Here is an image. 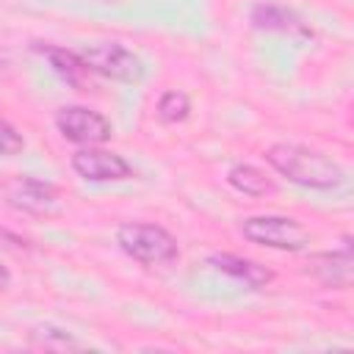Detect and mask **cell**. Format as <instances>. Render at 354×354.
Here are the masks:
<instances>
[{"label":"cell","instance_id":"cell-1","mask_svg":"<svg viewBox=\"0 0 354 354\" xmlns=\"http://www.w3.org/2000/svg\"><path fill=\"white\" fill-rule=\"evenodd\" d=\"M266 160L290 183L313 191H332L346 180V171L332 158L301 144H288V141L271 144L266 149Z\"/></svg>","mask_w":354,"mask_h":354},{"label":"cell","instance_id":"cell-4","mask_svg":"<svg viewBox=\"0 0 354 354\" xmlns=\"http://www.w3.org/2000/svg\"><path fill=\"white\" fill-rule=\"evenodd\" d=\"M80 55H83L86 66L91 69V75H100V77H108L116 83H127V86L141 83L147 77L144 61L119 41L88 44L86 50H80Z\"/></svg>","mask_w":354,"mask_h":354},{"label":"cell","instance_id":"cell-15","mask_svg":"<svg viewBox=\"0 0 354 354\" xmlns=\"http://www.w3.org/2000/svg\"><path fill=\"white\" fill-rule=\"evenodd\" d=\"M22 149H25L22 133H19L11 122H6V119L0 116V155H3V158H11V155H19Z\"/></svg>","mask_w":354,"mask_h":354},{"label":"cell","instance_id":"cell-8","mask_svg":"<svg viewBox=\"0 0 354 354\" xmlns=\"http://www.w3.org/2000/svg\"><path fill=\"white\" fill-rule=\"evenodd\" d=\"M72 169L77 177H83L86 183H119L133 177L130 163L111 152V149H100V147H83L69 158Z\"/></svg>","mask_w":354,"mask_h":354},{"label":"cell","instance_id":"cell-2","mask_svg":"<svg viewBox=\"0 0 354 354\" xmlns=\"http://www.w3.org/2000/svg\"><path fill=\"white\" fill-rule=\"evenodd\" d=\"M116 243L127 257H133L136 263H141L147 268L171 266L174 260H180L177 238L160 224L127 221V224H122L116 230Z\"/></svg>","mask_w":354,"mask_h":354},{"label":"cell","instance_id":"cell-16","mask_svg":"<svg viewBox=\"0 0 354 354\" xmlns=\"http://www.w3.org/2000/svg\"><path fill=\"white\" fill-rule=\"evenodd\" d=\"M8 285H11V271H8V268L0 263V290H6Z\"/></svg>","mask_w":354,"mask_h":354},{"label":"cell","instance_id":"cell-5","mask_svg":"<svg viewBox=\"0 0 354 354\" xmlns=\"http://www.w3.org/2000/svg\"><path fill=\"white\" fill-rule=\"evenodd\" d=\"M55 127H58L61 138H66L72 144H80V147H97V144H105L113 136L111 122L100 111H91L86 105L61 108L55 113Z\"/></svg>","mask_w":354,"mask_h":354},{"label":"cell","instance_id":"cell-10","mask_svg":"<svg viewBox=\"0 0 354 354\" xmlns=\"http://www.w3.org/2000/svg\"><path fill=\"white\" fill-rule=\"evenodd\" d=\"M36 50L50 61V66L55 69V75L61 80H66L77 91H88V86H91V69L86 66V61H83L80 53L66 50V47H55V44H39Z\"/></svg>","mask_w":354,"mask_h":354},{"label":"cell","instance_id":"cell-9","mask_svg":"<svg viewBox=\"0 0 354 354\" xmlns=\"http://www.w3.org/2000/svg\"><path fill=\"white\" fill-rule=\"evenodd\" d=\"M207 266H213L216 271L243 282L246 288H268L274 282V271L260 266L257 260H249V257H241V254H230V252H221V254H210L207 257Z\"/></svg>","mask_w":354,"mask_h":354},{"label":"cell","instance_id":"cell-3","mask_svg":"<svg viewBox=\"0 0 354 354\" xmlns=\"http://www.w3.org/2000/svg\"><path fill=\"white\" fill-rule=\"evenodd\" d=\"M238 230L249 243L277 252H304L310 246V232L290 216H249Z\"/></svg>","mask_w":354,"mask_h":354},{"label":"cell","instance_id":"cell-11","mask_svg":"<svg viewBox=\"0 0 354 354\" xmlns=\"http://www.w3.org/2000/svg\"><path fill=\"white\" fill-rule=\"evenodd\" d=\"M252 25L285 36H310V28L301 22V17L279 3H257L252 8Z\"/></svg>","mask_w":354,"mask_h":354},{"label":"cell","instance_id":"cell-6","mask_svg":"<svg viewBox=\"0 0 354 354\" xmlns=\"http://www.w3.org/2000/svg\"><path fill=\"white\" fill-rule=\"evenodd\" d=\"M6 202L28 216H58L61 213V194L53 183L36 180V177H14L3 188Z\"/></svg>","mask_w":354,"mask_h":354},{"label":"cell","instance_id":"cell-14","mask_svg":"<svg viewBox=\"0 0 354 354\" xmlns=\"http://www.w3.org/2000/svg\"><path fill=\"white\" fill-rule=\"evenodd\" d=\"M155 113L163 124H180L191 113V100L183 91H163L158 105H155Z\"/></svg>","mask_w":354,"mask_h":354},{"label":"cell","instance_id":"cell-7","mask_svg":"<svg viewBox=\"0 0 354 354\" xmlns=\"http://www.w3.org/2000/svg\"><path fill=\"white\" fill-rule=\"evenodd\" d=\"M304 274L313 277L321 288L329 290H346L354 279V246L351 238H343V246L335 252H315L307 257Z\"/></svg>","mask_w":354,"mask_h":354},{"label":"cell","instance_id":"cell-13","mask_svg":"<svg viewBox=\"0 0 354 354\" xmlns=\"http://www.w3.org/2000/svg\"><path fill=\"white\" fill-rule=\"evenodd\" d=\"M28 343L33 348H41V351H77V348H83L80 340H75L69 332H64V329H58L53 324L33 326L30 335H28Z\"/></svg>","mask_w":354,"mask_h":354},{"label":"cell","instance_id":"cell-12","mask_svg":"<svg viewBox=\"0 0 354 354\" xmlns=\"http://www.w3.org/2000/svg\"><path fill=\"white\" fill-rule=\"evenodd\" d=\"M227 183L238 194H246V196H266V194H274L277 191V185L266 177V171H260L252 163H235L227 171Z\"/></svg>","mask_w":354,"mask_h":354}]
</instances>
